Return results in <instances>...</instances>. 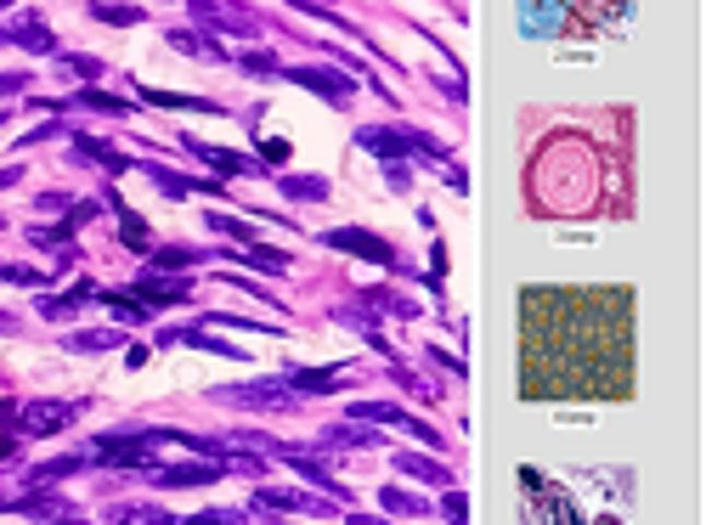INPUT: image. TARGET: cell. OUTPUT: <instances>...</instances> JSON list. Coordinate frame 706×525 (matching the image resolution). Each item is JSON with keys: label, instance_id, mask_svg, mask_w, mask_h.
<instances>
[{"label": "cell", "instance_id": "obj_31", "mask_svg": "<svg viewBox=\"0 0 706 525\" xmlns=\"http://www.w3.org/2000/svg\"><path fill=\"white\" fill-rule=\"evenodd\" d=\"M96 300H103V306H108L119 322H148V317H153L142 300H130V294H108V288H103V294H96Z\"/></svg>", "mask_w": 706, "mask_h": 525}, {"label": "cell", "instance_id": "obj_46", "mask_svg": "<svg viewBox=\"0 0 706 525\" xmlns=\"http://www.w3.org/2000/svg\"><path fill=\"white\" fill-rule=\"evenodd\" d=\"M0 514H23V491H0Z\"/></svg>", "mask_w": 706, "mask_h": 525}, {"label": "cell", "instance_id": "obj_2", "mask_svg": "<svg viewBox=\"0 0 706 525\" xmlns=\"http://www.w3.org/2000/svg\"><path fill=\"white\" fill-rule=\"evenodd\" d=\"M170 441V430H114V435H96L85 464L96 469H153V452Z\"/></svg>", "mask_w": 706, "mask_h": 525}, {"label": "cell", "instance_id": "obj_32", "mask_svg": "<svg viewBox=\"0 0 706 525\" xmlns=\"http://www.w3.org/2000/svg\"><path fill=\"white\" fill-rule=\"evenodd\" d=\"M379 503H385L390 514H430V503L413 498V491H401V486H379Z\"/></svg>", "mask_w": 706, "mask_h": 525}, {"label": "cell", "instance_id": "obj_29", "mask_svg": "<svg viewBox=\"0 0 706 525\" xmlns=\"http://www.w3.org/2000/svg\"><path fill=\"white\" fill-rule=\"evenodd\" d=\"M198 249H148V272H187V266H198Z\"/></svg>", "mask_w": 706, "mask_h": 525}, {"label": "cell", "instance_id": "obj_17", "mask_svg": "<svg viewBox=\"0 0 706 525\" xmlns=\"http://www.w3.org/2000/svg\"><path fill=\"white\" fill-rule=\"evenodd\" d=\"M142 176H148V181L164 192V199H192V192H221V181H210V176H192V181H187V176H176V170H170V164H148Z\"/></svg>", "mask_w": 706, "mask_h": 525}, {"label": "cell", "instance_id": "obj_41", "mask_svg": "<svg viewBox=\"0 0 706 525\" xmlns=\"http://www.w3.org/2000/svg\"><path fill=\"white\" fill-rule=\"evenodd\" d=\"M442 514H447V525H469V503H463V491H452V486H447Z\"/></svg>", "mask_w": 706, "mask_h": 525}, {"label": "cell", "instance_id": "obj_15", "mask_svg": "<svg viewBox=\"0 0 706 525\" xmlns=\"http://www.w3.org/2000/svg\"><path fill=\"white\" fill-rule=\"evenodd\" d=\"M96 294H103V288H96V283L85 277V283H74L69 294H40V306H35V311H40L46 322H69V317H80V306H91V300H96Z\"/></svg>", "mask_w": 706, "mask_h": 525}, {"label": "cell", "instance_id": "obj_25", "mask_svg": "<svg viewBox=\"0 0 706 525\" xmlns=\"http://www.w3.org/2000/svg\"><path fill=\"white\" fill-rule=\"evenodd\" d=\"M142 103H153V108H176V114H221L210 96H176V91H142Z\"/></svg>", "mask_w": 706, "mask_h": 525}, {"label": "cell", "instance_id": "obj_40", "mask_svg": "<svg viewBox=\"0 0 706 525\" xmlns=\"http://www.w3.org/2000/svg\"><path fill=\"white\" fill-rule=\"evenodd\" d=\"M0 277L17 283V288H40L46 283V272H35V266H0Z\"/></svg>", "mask_w": 706, "mask_h": 525}, {"label": "cell", "instance_id": "obj_50", "mask_svg": "<svg viewBox=\"0 0 706 525\" xmlns=\"http://www.w3.org/2000/svg\"><path fill=\"white\" fill-rule=\"evenodd\" d=\"M0 334H17V317H7V311H0Z\"/></svg>", "mask_w": 706, "mask_h": 525}, {"label": "cell", "instance_id": "obj_7", "mask_svg": "<svg viewBox=\"0 0 706 525\" xmlns=\"http://www.w3.org/2000/svg\"><path fill=\"white\" fill-rule=\"evenodd\" d=\"M351 418H356V423H396V430H408L413 441H424V446H442V435H435L424 418L401 413V407H390V402H351Z\"/></svg>", "mask_w": 706, "mask_h": 525}, {"label": "cell", "instance_id": "obj_6", "mask_svg": "<svg viewBox=\"0 0 706 525\" xmlns=\"http://www.w3.org/2000/svg\"><path fill=\"white\" fill-rule=\"evenodd\" d=\"M283 80L289 85H306L311 96H322V103H333V108H345L351 96H356V80L340 74V69H283Z\"/></svg>", "mask_w": 706, "mask_h": 525}, {"label": "cell", "instance_id": "obj_8", "mask_svg": "<svg viewBox=\"0 0 706 525\" xmlns=\"http://www.w3.org/2000/svg\"><path fill=\"white\" fill-rule=\"evenodd\" d=\"M322 243L328 249H345V254H362V260H374V266H396V249L379 232H362V226H328Z\"/></svg>", "mask_w": 706, "mask_h": 525}, {"label": "cell", "instance_id": "obj_36", "mask_svg": "<svg viewBox=\"0 0 706 525\" xmlns=\"http://www.w3.org/2000/svg\"><path fill=\"white\" fill-rule=\"evenodd\" d=\"M85 469V452H69V457H51V464H40L35 469V480L46 486V480H69V475H80Z\"/></svg>", "mask_w": 706, "mask_h": 525}, {"label": "cell", "instance_id": "obj_48", "mask_svg": "<svg viewBox=\"0 0 706 525\" xmlns=\"http://www.w3.org/2000/svg\"><path fill=\"white\" fill-rule=\"evenodd\" d=\"M12 423H17V407H12V402H0V430H12Z\"/></svg>", "mask_w": 706, "mask_h": 525}, {"label": "cell", "instance_id": "obj_14", "mask_svg": "<svg viewBox=\"0 0 706 525\" xmlns=\"http://www.w3.org/2000/svg\"><path fill=\"white\" fill-rule=\"evenodd\" d=\"M192 158H204V164H215V170H226V176H266V164L260 158H244V153H226V147H210V142H198V136H187L181 142Z\"/></svg>", "mask_w": 706, "mask_h": 525}, {"label": "cell", "instance_id": "obj_30", "mask_svg": "<svg viewBox=\"0 0 706 525\" xmlns=\"http://www.w3.org/2000/svg\"><path fill=\"white\" fill-rule=\"evenodd\" d=\"M238 254L249 260L255 272H266V277H283V272H289V254H283V249H266V243H249V249H238Z\"/></svg>", "mask_w": 706, "mask_h": 525}, {"label": "cell", "instance_id": "obj_16", "mask_svg": "<svg viewBox=\"0 0 706 525\" xmlns=\"http://www.w3.org/2000/svg\"><path fill=\"white\" fill-rule=\"evenodd\" d=\"M333 446H345V452H362V446H385L367 423H328V430H317V441H311V452H333Z\"/></svg>", "mask_w": 706, "mask_h": 525}, {"label": "cell", "instance_id": "obj_24", "mask_svg": "<svg viewBox=\"0 0 706 525\" xmlns=\"http://www.w3.org/2000/svg\"><path fill=\"white\" fill-rule=\"evenodd\" d=\"M108 204H114V215H119V238H125V249H153L148 220H142L137 210H125V204H119V192H108Z\"/></svg>", "mask_w": 706, "mask_h": 525}, {"label": "cell", "instance_id": "obj_23", "mask_svg": "<svg viewBox=\"0 0 706 525\" xmlns=\"http://www.w3.org/2000/svg\"><path fill=\"white\" fill-rule=\"evenodd\" d=\"M170 46H176L181 57H204V62H226V51L215 46V35H204V28H176V35H170Z\"/></svg>", "mask_w": 706, "mask_h": 525}, {"label": "cell", "instance_id": "obj_49", "mask_svg": "<svg viewBox=\"0 0 706 525\" xmlns=\"http://www.w3.org/2000/svg\"><path fill=\"white\" fill-rule=\"evenodd\" d=\"M345 525H390V520H379V514H345Z\"/></svg>", "mask_w": 706, "mask_h": 525}, {"label": "cell", "instance_id": "obj_11", "mask_svg": "<svg viewBox=\"0 0 706 525\" xmlns=\"http://www.w3.org/2000/svg\"><path fill=\"white\" fill-rule=\"evenodd\" d=\"M187 294H192L187 277H164V272H142V277H137V300H142L148 311H158V306H187Z\"/></svg>", "mask_w": 706, "mask_h": 525}, {"label": "cell", "instance_id": "obj_35", "mask_svg": "<svg viewBox=\"0 0 706 525\" xmlns=\"http://www.w3.org/2000/svg\"><path fill=\"white\" fill-rule=\"evenodd\" d=\"M80 108H96V114H114V119H125L130 114V103H119V96H108V91H96V85H85L80 96H74Z\"/></svg>", "mask_w": 706, "mask_h": 525}, {"label": "cell", "instance_id": "obj_26", "mask_svg": "<svg viewBox=\"0 0 706 525\" xmlns=\"http://www.w3.org/2000/svg\"><path fill=\"white\" fill-rule=\"evenodd\" d=\"M108 520L114 525H170L176 514L158 509V503H119V509H108Z\"/></svg>", "mask_w": 706, "mask_h": 525}, {"label": "cell", "instance_id": "obj_54", "mask_svg": "<svg viewBox=\"0 0 706 525\" xmlns=\"http://www.w3.org/2000/svg\"><path fill=\"white\" fill-rule=\"evenodd\" d=\"M599 525H616V520H599Z\"/></svg>", "mask_w": 706, "mask_h": 525}, {"label": "cell", "instance_id": "obj_33", "mask_svg": "<svg viewBox=\"0 0 706 525\" xmlns=\"http://www.w3.org/2000/svg\"><path fill=\"white\" fill-rule=\"evenodd\" d=\"M170 525H249L244 509H204V514H176Z\"/></svg>", "mask_w": 706, "mask_h": 525}, {"label": "cell", "instance_id": "obj_27", "mask_svg": "<svg viewBox=\"0 0 706 525\" xmlns=\"http://www.w3.org/2000/svg\"><path fill=\"white\" fill-rule=\"evenodd\" d=\"M278 187H283V199H294V204H322L328 199L322 176H278Z\"/></svg>", "mask_w": 706, "mask_h": 525}, {"label": "cell", "instance_id": "obj_18", "mask_svg": "<svg viewBox=\"0 0 706 525\" xmlns=\"http://www.w3.org/2000/svg\"><path fill=\"white\" fill-rule=\"evenodd\" d=\"M328 317H333V322H340V327H356V334H362V339H367V345H374V350H379V356H385V362H401V356H396V350H390V339H385V334H379V322H374V317H367V311H362V306H333V311H328Z\"/></svg>", "mask_w": 706, "mask_h": 525}, {"label": "cell", "instance_id": "obj_19", "mask_svg": "<svg viewBox=\"0 0 706 525\" xmlns=\"http://www.w3.org/2000/svg\"><path fill=\"white\" fill-rule=\"evenodd\" d=\"M187 7H192V17L198 23H215V28H232V35H255V17L249 12H238V7H215V0H187Z\"/></svg>", "mask_w": 706, "mask_h": 525}, {"label": "cell", "instance_id": "obj_42", "mask_svg": "<svg viewBox=\"0 0 706 525\" xmlns=\"http://www.w3.org/2000/svg\"><path fill=\"white\" fill-rule=\"evenodd\" d=\"M0 464H23V446H17V435H0Z\"/></svg>", "mask_w": 706, "mask_h": 525}, {"label": "cell", "instance_id": "obj_20", "mask_svg": "<svg viewBox=\"0 0 706 525\" xmlns=\"http://www.w3.org/2000/svg\"><path fill=\"white\" fill-rule=\"evenodd\" d=\"M69 136H74V153L96 158V164H103L108 176H125V170H130V158H125V153H119L114 142H96V136H85V130H69Z\"/></svg>", "mask_w": 706, "mask_h": 525}, {"label": "cell", "instance_id": "obj_45", "mask_svg": "<svg viewBox=\"0 0 706 525\" xmlns=\"http://www.w3.org/2000/svg\"><path fill=\"white\" fill-rule=\"evenodd\" d=\"M51 136H62V124H40V130H28L23 147H28V142H51Z\"/></svg>", "mask_w": 706, "mask_h": 525}, {"label": "cell", "instance_id": "obj_10", "mask_svg": "<svg viewBox=\"0 0 706 525\" xmlns=\"http://www.w3.org/2000/svg\"><path fill=\"white\" fill-rule=\"evenodd\" d=\"M283 379H289L294 396H328V390H351V384H356L351 368H294V373H283Z\"/></svg>", "mask_w": 706, "mask_h": 525}, {"label": "cell", "instance_id": "obj_9", "mask_svg": "<svg viewBox=\"0 0 706 525\" xmlns=\"http://www.w3.org/2000/svg\"><path fill=\"white\" fill-rule=\"evenodd\" d=\"M260 509L272 514H333V498H317V491H294V486H260Z\"/></svg>", "mask_w": 706, "mask_h": 525}, {"label": "cell", "instance_id": "obj_34", "mask_svg": "<svg viewBox=\"0 0 706 525\" xmlns=\"http://www.w3.org/2000/svg\"><path fill=\"white\" fill-rule=\"evenodd\" d=\"M238 69L244 74H260V80H283V62L272 51H238Z\"/></svg>", "mask_w": 706, "mask_h": 525}, {"label": "cell", "instance_id": "obj_43", "mask_svg": "<svg viewBox=\"0 0 706 525\" xmlns=\"http://www.w3.org/2000/svg\"><path fill=\"white\" fill-rule=\"evenodd\" d=\"M23 85H35V80H28V74H0V96H17Z\"/></svg>", "mask_w": 706, "mask_h": 525}, {"label": "cell", "instance_id": "obj_51", "mask_svg": "<svg viewBox=\"0 0 706 525\" xmlns=\"http://www.w3.org/2000/svg\"><path fill=\"white\" fill-rule=\"evenodd\" d=\"M17 176H23V170H0V187H17Z\"/></svg>", "mask_w": 706, "mask_h": 525}, {"label": "cell", "instance_id": "obj_52", "mask_svg": "<svg viewBox=\"0 0 706 525\" xmlns=\"http://www.w3.org/2000/svg\"><path fill=\"white\" fill-rule=\"evenodd\" d=\"M51 525H85V520H80V514H57Z\"/></svg>", "mask_w": 706, "mask_h": 525}, {"label": "cell", "instance_id": "obj_44", "mask_svg": "<svg viewBox=\"0 0 706 525\" xmlns=\"http://www.w3.org/2000/svg\"><path fill=\"white\" fill-rule=\"evenodd\" d=\"M385 176H390V192H408V181H413V176H408V164H390Z\"/></svg>", "mask_w": 706, "mask_h": 525}, {"label": "cell", "instance_id": "obj_28", "mask_svg": "<svg viewBox=\"0 0 706 525\" xmlns=\"http://www.w3.org/2000/svg\"><path fill=\"white\" fill-rule=\"evenodd\" d=\"M362 306H379L385 317H401V322H413V317H424V306H413V300H401V294H390V288H367V294H362Z\"/></svg>", "mask_w": 706, "mask_h": 525}, {"label": "cell", "instance_id": "obj_13", "mask_svg": "<svg viewBox=\"0 0 706 525\" xmlns=\"http://www.w3.org/2000/svg\"><path fill=\"white\" fill-rule=\"evenodd\" d=\"M0 46H23V51H35V57H51V51H57L51 28H46L35 12H23L17 23H7V28H0Z\"/></svg>", "mask_w": 706, "mask_h": 525}, {"label": "cell", "instance_id": "obj_3", "mask_svg": "<svg viewBox=\"0 0 706 525\" xmlns=\"http://www.w3.org/2000/svg\"><path fill=\"white\" fill-rule=\"evenodd\" d=\"M356 147L362 153H374V158H390V164H401V158H447V147L442 142H430L424 130H408V124H390V130H379V124H367V130H356Z\"/></svg>", "mask_w": 706, "mask_h": 525}, {"label": "cell", "instance_id": "obj_53", "mask_svg": "<svg viewBox=\"0 0 706 525\" xmlns=\"http://www.w3.org/2000/svg\"><path fill=\"white\" fill-rule=\"evenodd\" d=\"M7 7H12V0H0V12H7Z\"/></svg>", "mask_w": 706, "mask_h": 525}, {"label": "cell", "instance_id": "obj_21", "mask_svg": "<svg viewBox=\"0 0 706 525\" xmlns=\"http://www.w3.org/2000/svg\"><path fill=\"white\" fill-rule=\"evenodd\" d=\"M396 469L401 475H413V480H430V486H452V469L447 464H435V457H424V452H396Z\"/></svg>", "mask_w": 706, "mask_h": 525}, {"label": "cell", "instance_id": "obj_4", "mask_svg": "<svg viewBox=\"0 0 706 525\" xmlns=\"http://www.w3.org/2000/svg\"><path fill=\"white\" fill-rule=\"evenodd\" d=\"M210 402L238 407V413H294L299 396L289 390V379H249V384H221L210 390Z\"/></svg>", "mask_w": 706, "mask_h": 525}, {"label": "cell", "instance_id": "obj_1", "mask_svg": "<svg viewBox=\"0 0 706 525\" xmlns=\"http://www.w3.org/2000/svg\"><path fill=\"white\" fill-rule=\"evenodd\" d=\"M526 373L565 350V368L549 379V396H622L604 379V362L627 373V288H526Z\"/></svg>", "mask_w": 706, "mask_h": 525}, {"label": "cell", "instance_id": "obj_47", "mask_svg": "<svg viewBox=\"0 0 706 525\" xmlns=\"http://www.w3.org/2000/svg\"><path fill=\"white\" fill-rule=\"evenodd\" d=\"M447 187H452V192H469V176L458 170V164H447Z\"/></svg>", "mask_w": 706, "mask_h": 525}, {"label": "cell", "instance_id": "obj_5", "mask_svg": "<svg viewBox=\"0 0 706 525\" xmlns=\"http://www.w3.org/2000/svg\"><path fill=\"white\" fill-rule=\"evenodd\" d=\"M85 413V402H23L17 407V441H40V435H57Z\"/></svg>", "mask_w": 706, "mask_h": 525}, {"label": "cell", "instance_id": "obj_12", "mask_svg": "<svg viewBox=\"0 0 706 525\" xmlns=\"http://www.w3.org/2000/svg\"><path fill=\"white\" fill-rule=\"evenodd\" d=\"M226 475L221 457H192V464H176V469H148L153 486H215Z\"/></svg>", "mask_w": 706, "mask_h": 525}, {"label": "cell", "instance_id": "obj_38", "mask_svg": "<svg viewBox=\"0 0 706 525\" xmlns=\"http://www.w3.org/2000/svg\"><path fill=\"white\" fill-rule=\"evenodd\" d=\"M96 23H142V7H108V0H91Z\"/></svg>", "mask_w": 706, "mask_h": 525}, {"label": "cell", "instance_id": "obj_39", "mask_svg": "<svg viewBox=\"0 0 706 525\" xmlns=\"http://www.w3.org/2000/svg\"><path fill=\"white\" fill-rule=\"evenodd\" d=\"M57 69L69 80H103V62L96 57H57Z\"/></svg>", "mask_w": 706, "mask_h": 525}, {"label": "cell", "instance_id": "obj_37", "mask_svg": "<svg viewBox=\"0 0 706 525\" xmlns=\"http://www.w3.org/2000/svg\"><path fill=\"white\" fill-rule=\"evenodd\" d=\"M210 226H215V232H226V238H238L244 249L260 238V232H255V220H238V215H210Z\"/></svg>", "mask_w": 706, "mask_h": 525}, {"label": "cell", "instance_id": "obj_22", "mask_svg": "<svg viewBox=\"0 0 706 525\" xmlns=\"http://www.w3.org/2000/svg\"><path fill=\"white\" fill-rule=\"evenodd\" d=\"M125 345V334L119 327H85V334H69L62 339V350L69 356H91V350H119Z\"/></svg>", "mask_w": 706, "mask_h": 525}]
</instances>
